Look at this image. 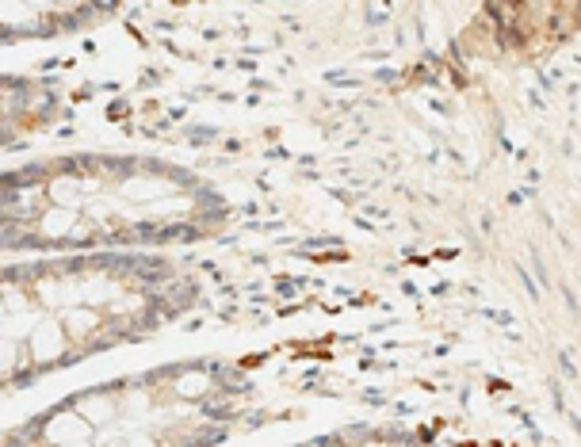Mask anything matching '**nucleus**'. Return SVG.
Here are the masks:
<instances>
[{"label": "nucleus", "mask_w": 581, "mask_h": 447, "mask_svg": "<svg viewBox=\"0 0 581 447\" xmlns=\"http://www.w3.org/2000/svg\"><path fill=\"white\" fill-rule=\"evenodd\" d=\"M325 447H345V444H325Z\"/></svg>", "instance_id": "f8f14e48"}, {"label": "nucleus", "mask_w": 581, "mask_h": 447, "mask_svg": "<svg viewBox=\"0 0 581 447\" xmlns=\"http://www.w3.org/2000/svg\"><path fill=\"white\" fill-rule=\"evenodd\" d=\"M73 413L96 432V428L115 425V417H119V398H115V394H85L81 402L73 405Z\"/></svg>", "instance_id": "39448f33"}, {"label": "nucleus", "mask_w": 581, "mask_h": 447, "mask_svg": "<svg viewBox=\"0 0 581 447\" xmlns=\"http://www.w3.org/2000/svg\"><path fill=\"white\" fill-rule=\"evenodd\" d=\"M69 447H92V444H69Z\"/></svg>", "instance_id": "9b49d317"}, {"label": "nucleus", "mask_w": 581, "mask_h": 447, "mask_svg": "<svg viewBox=\"0 0 581 447\" xmlns=\"http://www.w3.org/2000/svg\"><path fill=\"white\" fill-rule=\"evenodd\" d=\"M65 348H69V337H65L62 321H58V314H46V318L35 321L31 337L23 344V356H27V363H43V367H50V363L62 360Z\"/></svg>", "instance_id": "f257e3e1"}, {"label": "nucleus", "mask_w": 581, "mask_h": 447, "mask_svg": "<svg viewBox=\"0 0 581 447\" xmlns=\"http://www.w3.org/2000/svg\"><path fill=\"white\" fill-rule=\"evenodd\" d=\"M35 8H27V4H0V27H12V31H27L31 23H35Z\"/></svg>", "instance_id": "1a4fd4ad"}, {"label": "nucleus", "mask_w": 581, "mask_h": 447, "mask_svg": "<svg viewBox=\"0 0 581 447\" xmlns=\"http://www.w3.org/2000/svg\"><path fill=\"white\" fill-rule=\"evenodd\" d=\"M58 321H62L65 337H69V341H77V344L92 341V337L100 333V310H92V306H73V310H62Z\"/></svg>", "instance_id": "423d86ee"}, {"label": "nucleus", "mask_w": 581, "mask_h": 447, "mask_svg": "<svg viewBox=\"0 0 581 447\" xmlns=\"http://www.w3.org/2000/svg\"><path fill=\"white\" fill-rule=\"evenodd\" d=\"M127 447H157V444H153V436L138 432V436H127Z\"/></svg>", "instance_id": "9d476101"}, {"label": "nucleus", "mask_w": 581, "mask_h": 447, "mask_svg": "<svg viewBox=\"0 0 581 447\" xmlns=\"http://www.w3.org/2000/svg\"><path fill=\"white\" fill-rule=\"evenodd\" d=\"M43 440L50 447H69V444H88L92 440V428L73 413V409H62L54 417H46L43 425Z\"/></svg>", "instance_id": "f03ea898"}, {"label": "nucleus", "mask_w": 581, "mask_h": 447, "mask_svg": "<svg viewBox=\"0 0 581 447\" xmlns=\"http://www.w3.org/2000/svg\"><path fill=\"white\" fill-rule=\"evenodd\" d=\"M119 195L127 199V203H161V199H169L176 195V180H165V176H127V180H119Z\"/></svg>", "instance_id": "20e7f679"}, {"label": "nucleus", "mask_w": 581, "mask_h": 447, "mask_svg": "<svg viewBox=\"0 0 581 447\" xmlns=\"http://www.w3.org/2000/svg\"><path fill=\"white\" fill-rule=\"evenodd\" d=\"M180 398H207L211 394V371H203V367H195V371H184L173 386Z\"/></svg>", "instance_id": "0eeeda50"}, {"label": "nucleus", "mask_w": 581, "mask_h": 447, "mask_svg": "<svg viewBox=\"0 0 581 447\" xmlns=\"http://www.w3.org/2000/svg\"><path fill=\"white\" fill-rule=\"evenodd\" d=\"M85 222V214L81 211H69V207H50L46 203L39 218H35V234L46 237V241H73L77 234V226Z\"/></svg>", "instance_id": "7ed1b4c3"}, {"label": "nucleus", "mask_w": 581, "mask_h": 447, "mask_svg": "<svg viewBox=\"0 0 581 447\" xmlns=\"http://www.w3.org/2000/svg\"><path fill=\"white\" fill-rule=\"evenodd\" d=\"M20 367H27V356H23V344L0 337V383H8Z\"/></svg>", "instance_id": "6e6552de"}]
</instances>
